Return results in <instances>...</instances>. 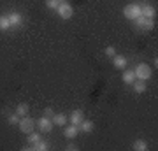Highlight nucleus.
<instances>
[{
    "instance_id": "obj_1",
    "label": "nucleus",
    "mask_w": 158,
    "mask_h": 151,
    "mask_svg": "<svg viewBox=\"0 0 158 151\" xmlns=\"http://www.w3.org/2000/svg\"><path fill=\"white\" fill-rule=\"evenodd\" d=\"M134 72H135V79H141V81H148L153 78V70L148 63H139L134 69Z\"/></svg>"
},
{
    "instance_id": "obj_2",
    "label": "nucleus",
    "mask_w": 158,
    "mask_h": 151,
    "mask_svg": "<svg viewBox=\"0 0 158 151\" xmlns=\"http://www.w3.org/2000/svg\"><path fill=\"white\" fill-rule=\"evenodd\" d=\"M18 127H19V130H21L23 134L28 135L30 132H34V128H35V120H34V118H30L28 114H27V116H21V118H19Z\"/></svg>"
},
{
    "instance_id": "obj_3",
    "label": "nucleus",
    "mask_w": 158,
    "mask_h": 151,
    "mask_svg": "<svg viewBox=\"0 0 158 151\" xmlns=\"http://www.w3.org/2000/svg\"><path fill=\"white\" fill-rule=\"evenodd\" d=\"M123 14H125V18H127V19L134 21L135 18L141 16V4H128V6H125Z\"/></svg>"
},
{
    "instance_id": "obj_4",
    "label": "nucleus",
    "mask_w": 158,
    "mask_h": 151,
    "mask_svg": "<svg viewBox=\"0 0 158 151\" xmlns=\"http://www.w3.org/2000/svg\"><path fill=\"white\" fill-rule=\"evenodd\" d=\"M35 125L39 127V130L42 132V134H49L51 130H53V120H51V118H48V116H44V114H42V116L35 121Z\"/></svg>"
},
{
    "instance_id": "obj_5",
    "label": "nucleus",
    "mask_w": 158,
    "mask_h": 151,
    "mask_svg": "<svg viewBox=\"0 0 158 151\" xmlns=\"http://www.w3.org/2000/svg\"><path fill=\"white\" fill-rule=\"evenodd\" d=\"M56 12H58V16L62 18V19H70L72 14H74V9H72V6H70L69 2H60Z\"/></svg>"
},
{
    "instance_id": "obj_6",
    "label": "nucleus",
    "mask_w": 158,
    "mask_h": 151,
    "mask_svg": "<svg viewBox=\"0 0 158 151\" xmlns=\"http://www.w3.org/2000/svg\"><path fill=\"white\" fill-rule=\"evenodd\" d=\"M79 134V127H76V125H69V127H63V135H65V139L72 141L76 139V135Z\"/></svg>"
},
{
    "instance_id": "obj_7",
    "label": "nucleus",
    "mask_w": 158,
    "mask_h": 151,
    "mask_svg": "<svg viewBox=\"0 0 158 151\" xmlns=\"http://www.w3.org/2000/svg\"><path fill=\"white\" fill-rule=\"evenodd\" d=\"M7 18H9L11 28H18V27H21V23H23V16L19 14V12H11V14H7Z\"/></svg>"
},
{
    "instance_id": "obj_8",
    "label": "nucleus",
    "mask_w": 158,
    "mask_h": 151,
    "mask_svg": "<svg viewBox=\"0 0 158 151\" xmlns=\"http://www.w3.org/2000/svg\"><path fill=\"white\" fill-rule=\"evenodd\" d=\"M113 65L119 70H125L127 69V56H121V55H114L113 56Z\"/></svg>"
},
{
    "instance_id": "obj_9",
    "label": "nucleus",
    "mask_w": 158,
    "mask_h": 151,
    "mask_svg": "<svg viewBox=\"0 0 158 151\" xmlns=\"http://www.w3.org/2000/svg\"><path fill=\"white\" fill-rule=\"evenodd\" d=\"M70 123L72 125H76V127H79V123L85 120V114H83V111H79V109H76V111H72L70 112Z\"/></svg>"
},
{
    "instance_id": "obj_10",
    "label": "nucleus",
    "mask_w": 158,
    "mask_h": 151,
    "mask_svg": "<svg viewBox=\"0 0 158 151\" xmlns=\"http://www.w3.org/2000/svg\"><path fill=\"white\" fill-rule=\"evenodd\" d=\"M155 14H156V11H155V7H153V6H149V4L141 6V16H144V18H155Z\"/></svg>"
},
{
    "instance_id": "obj_11",
    "label": "nucleus",
    "mask_w": 158,
    "mask_h": 151,
    "mask_svg": "<svg viewBox=\"0 0 158 151\" xmlns=\"http://www.w3.org/2000/svg\"><path fill=\"white\" fill-rule=\"evenodd\" d=\"M121 81H123L125 84H132L134 81H135V72H134V70H127V69H125L123 74H121Z\"/></svg>"
},
{
    "instance_id": "obj_12",
    "label": "nucleus",
    "mask_w": 158,
    "mask_h": 151,
    "mask_svg": "<svg viewBox=\"0 0 158 151\" xmlns=\"http://www.w3.org/2000/svg\"><path fill=\"white\" fill-rule=\"evenodd\" d=\"M93 128H95V125H93V121H90V120H83V121L79 123V130L85 132V134L93 132Z\"/></svg>"
},
{
    "instance_id": "obj_13",
    "label": "nucleus",
    "mask_w": 158,
    "mask_h": 151,
    "mask_svg": "<svg viewBox=\"0 0 158 151\" xmlns=\"http://www.w3.org/2000/svg\"><path fill=\"white\" fill-rule=\"evenodd\" d=\"M51 120H53V125H56V127H65L69 121V118L65 114H56V112H55V116L51 118Z\"/></svg>"
},
{
    "instance_id": "obj_14",
    "label": "nucleus",
    "mask_w": 158,
    "mask_h": 151,
    "mask_svg": "<svg viewBox=\"0 0 158 151\" xmlns=\"http://www.w3.org/2000/svg\"><path fill=\"white\" fill-rule=\"evenodd\" d=\"M28 112H30V107H28V104H27V102H21V104L16 107V114H18L19 118H21V116H27Z\"/></svg>"
},
{
    "instance_id": "obj_15",
    "label": "nucleus",
    "mask_w": 158,
    "mask_h": 151,
    "mask_svg": "<svg viewBox=\"0 0 158 151\" xmlns=\"http://www.w3.org/2000/svg\"><path fill=\"white\" fill-rule=\"evenodd\" d=\"M132 88H134L135 93H144V91H146V84H144V81L139 79V81H134V83H132Z\"/></svg>"
},
{
    "instance_id": "obj_16",
    "label": "nucleus",
    "mask_w": 158,
    "mask_h": 151,
    "mask_svg": "<svg viewBox=\"0 0 158 151\" xmlns=\"http://www.w3.org/2000/svg\"><path fill=\"white\" fill-rule=\"evenodd\" d=\"M135 151H146L148 149V142L146 141H142V139H137L134 141V146H132Z\"/></svg>"
},
{
    "instance_id": "obj_17",
    "label": "nucleus",
    "mask_w": 158,
    "mask_h": 151,
    "mask_svg": "<svg viewBox=\"0 0 158 151\" xmlns=\"http://www.w3.org/2000/svg\"><path fill=\"white\" fill-rule=\"evenodd\" d=\"M0 30H2V32L11 30V23H9V18H7V14L0 16Z\"/></svg>"
},
{
    "instance_id": "obj_18",
    "label": "nucleus",
    "mask_w": 158,
    "mask_h": 151,
    "mask_svg": "<svg viewBox=\"0 0 158 151\" xmlns=\"http://www.w3.org/2000/svg\"><path fill=\"white\" fill-rule=\"evenodd\" d=\"M32 149H34V151H48V149H49V144H48L46 141L40 139L39 142H37V144L32 146Z\"/></svg>"
},
{
    "instance_id": "obj_19",
    "label": "nucleus",
    "mask_w": 158,
    "mask_h": 151,
    "mask_svg": "<svg viewBox=\"0 0 158 151\" xmlns=\"http://www.w3.org/2000/svg\"><path fill=\"white\" fill-rule=\"evenodd\" d=\"M40 139H42V137H40L39 132H30V134H28V144H30V146L37 144V142H39Z\"/></svg>"
},
{
    "instance_id": "obj_20",
    "label": "nucleus",
    "mask_w": 158,
    "mask_h": 151,
    "mask_svg": "<svg viewBox=\"0 0 158 151\" xmlns=\"http://www.w3.org/2000/svg\"><path fill=\"white\" fill-rule=\"evenodd\" d=\"M142 28H144V30H153V28H155V19H153V18H144Z\"/></svg>"
},
{
    "instance_id": "obj_21",
    "label": "nucleus",
    "mask_w": 158,
    "mask_h": 151,
    "mask_svg": "<svg viewBox=\"0 0 158 151\" xmlns=\"http://www.w3.org/2000/svg\"><path fill=\"white\" fill-rule=\"evenodd\" d=\"M58 6H60V0H46V7H48V9H53V11H56Z\"/></svg>"
},
{
    "instance_id": "obj_22",
    "label": "nucleus",
    "mask_w": 158,
    "mask_h": 151,
    "mask_svg": "<svg viewBox=\"0 0 158 151\" xmlns=\"http://www.w3.org/2000/svg\"><path fill=\"white\" fill-rule=\"evenodd\" d=\"M7 123L9 125H18L19 123V116H18L16 112H14V114H9V116H7Z\"/></svg>"
},
{
    "instance_id": "obj_23",
    "label": "nucleus",
    "mask_w": 158,
    "mask_h": 151,
    "mask_svg": "<svg viewBox=\"0 0 158 151\" xmlns=\"http://www.w3.org/2000/svg\"><path fill=\"white\" fill-rule=\"evenodd\" d=\"M104 53H106V55H107L109 58H113V56L116 55V49H114V46H107V48H106V51H104Z\"/></svg>"
},
{
    "instance_id": "obj_24",
    "label": "nucleus",
    "mask_w": 158,
    "mask_h": 151,
    "mask_svg": "<svg viewBox=\"0 0 158 151\" xmlns=\"http://www.w3.org/2000/svg\"><path fill=\"white\" fill-rule=\"evenodd\" d=\"M42 112H44V116H48V118H53V116H55V111H53L51 107H46Z\"/></svg>"
},
{
    "instance_id": "obj_25",
    "label": "nucleus",
    "mask_w": 158,
    "mask_h": 151,
    "mask_svg": "<svg viewBox=\"0 0 158 151\" xmlns=\"http://www.w3.org/2000/svg\"><path fill=\"white\" fill-rule=\"evenodd\" d=\"M65 149H67V151H77V146L70 142V144H67V148H65Z\"/></svg>"
},
{
    "instance_id": "obj_26",
    "label": "nucleus",
    "mask_w": 158,
    "mask_h": 151,
    "mask_svg": "<svg viewBox=\"0 0 158 151\" xmlns=\"http://www.w3.org/2000/svg\"><path fill=\"white\" fill-rule=\"evenodd\" d=\"M60 2H65V0H60Z\"/></svg>"
}]
</instances>
